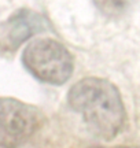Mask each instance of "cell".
I'll return each instance as SVG.
<instances>
[{
  "instance_id": "obj_1",
  "label": "cell",
  "mask_w": 140,
  "mask_h": 148,
  "mask_svg": "<svg viewBox=\"0 0 140 148\" xmlns=\"http://www.w3.org/2000/svg\"><path fill=\"white\" fill-rule=\"evenodd\" d=\"M67 103L99 138L117 137L125 125L126 112L121 93L108 79L85 77L77 81L67 93Z\"/></svg>"
},
{
  "instance_id": "obj_2",
  "label": "cell",
  "mask_w": 140,
  "mask_h": 148,
  "mask_svg": "<svg viewBox=\"0 0 140 148\" xmlns=\"http://www.w3.org/2000/svg\"><path fill=\"white\" fill-rule=\"evenodd\" d=\"M22 64L40 82L62 85L74 70L73 56L67 48L54 38H37L22 52Z\"/></svg>"
},
{
  "instance_id": "obj_3",
  "label": "cell",
  "mask_w": 140,
  "mask_h": 148,
  "mask_svg": "<svg viewBox=\"0 0 140 148\" xmlns=\"http://www.w3.org/2000/svg\"><path fill=\"white\" fill-rule=\"evenodd\" d=\"M43 112L14 97H0V148H19L41 127Z\"/></svg>"
},
{
  "instance_id": "obj_4",
  "label": "cell",
  "mask_w": 140,
  "mask_h": 148,
  "mask_svg": "<svg viewBox=\"0 0 140 148\" xmlns=\"http://www.w3.org/2000/svg\"><path fill=\"white\" fill-rule=\"evenodd\" d=\"M47 29H49L47 19L38 12L29 8L18 10L5 22L7 41L12 49H16L22 42H25L38 33L45 32Z\"/></svg>"
},
{
  "instance_id": "obj_5",
  "label": "cell",
  "mask_w": 140,
  "mask_h": 148,
  "mask_svg": "<svg viewBox=\"0 0 140 148\" xmlns=\"http://www.w3.org/2000/svg\"><path fill=\"white\" fill-rule=\"evenodd\" d=\"M136 1L137 0H93L97 10L111 19H119L126 15Z\"/></svg>"
}]
</instances>
